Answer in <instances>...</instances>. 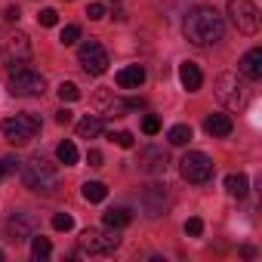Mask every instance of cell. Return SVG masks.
Listing matches in <instances>:
<instances>
[{"mask_svg": "<svg viewBox=\"0 0 262 262\" xmlns=\"http://www.w3.org/2000/svg\"><path fill=\"white\" fill-rule=\"evenodd\" d=\"M129 222H133L129 207H111V210L105 213V225H108V228H123V225H129Z\"/></svg>", "mask_w": 262, "mask_h": 262, "instance_id": "18", "label": "cell"}, {"mask_svg": "<svg viewBox=\"0 0 262 262\" xmlns=\"http://www.w3.org/2000/svg\"><path fill=\"white\" fill-rule=\"evenodd\" d=\"M37 22H40L43 28H53V25L59 22V13H56L53 7H47V10H40V16H37Z\"/></svg>", "mask_w": 262, "mask_h": 262, "instance_id": "27", "label": "cell"}, {"mask_svg": "<svg viewBox=\"0 0 262 262\" xmlns=\"http://www.w3.org/2000/svg\"><path fill=\"white\" fill-rule=\"evenodd\" d=\"M22 176H25V185L31 188V191H53L56 185H59V170H56V164H50L43 155H34L25 167H22Z\"/></svg>", "mask_w": 262, "mask_h": 262, "instance_id": "2", "label": "cell"}, {"mask_svg": "<svg viewBox=\"0 0 262 262\" xmlns=\"http://www.w3.org/2000/svg\"><path fill=\"white\" fill-rule=\"evenodd\" d=\"M86 16H90L93 22H99V19H105V7H102V4H90V7H86Z\"/></svg>", "mask_w": 262, "mask_h": 262, "instance_id": "33", "label": "cell"}, {"mask_svg": "<svg viewBox=\"0 0 262 262\" xmlns=\"http://www.w3.org/2000/svg\"><path fill=\"white\" fill-rule=\"evenodd\" d=\"M7 90H10L13 96H40V93L47 90V80H43V74L34 71V68H16V71H10V77H7Z\"/></svg>", "mask_w": 262, "mask_h": 262, "instance_id": "7", "label": "cell"}, {"mask_svg": "<svg viewBox=\"0 0 262 262\" xmlns=\"http://www.w3.org/2000/svg\"><path fill=\"white\" fill-rule=\"evenodd\" d=\"M0 129H4L7 142L25 145V142H31V139L40 133V120H37L34 114H16V117H7L4 123H0Z\"/></svg>", "mask_w": 262, "mask_h": 262, "instance_id": "5", "label": "cell"}, {"mask_svg": "<svg viewBox=\"0 0 262 262\" xmlns=\"http://www.w3.org/2000/svg\"><path fill=\"white\" fill-rule=\"evenodd\" d=\"M114 80H117L120 90H139V86L145 83V68H142V65H126V68L117 71Z\"/></svg>", "mask_w": 262, "mask_h": 262, "instance_id": "12", "label": "cell"}, {"mask_svg": "<svg viewBox=\"0 0 262 262\" xmlns=\"http://www.w3.org/2000/svg\"><path fill=\"white\" fill-rule=\"evenodd\" d=\"M77 62H80V68H83L86 74H105V71H108V53H105V47H102L99 40L80 43Z\"/></svg>", "mask_w": 262, "mask_h": 262, "instance_id": "10", "label": "cell"}, {"mask_svg": "<svg viewBox=\"0 0 262 262\" xmlns=\"http://www.w3.org/2000/svg\"><path fill=\"white\" fill-rule=\"evenodd\" d=\"M216 99L231 111H244L247 102H250V93H247V86H244V80L237 74L225 71V74L216 77Z\"/></svg>", "mask_w": 262, "mask_h": 262, "instance_id": "3", "label": "cell"}, {"mask_svg": "<svg viewBox=\"0 0 262 262\" xmlns=\"http://www.w3.org/2000/svg\"><path fill=\"white\" fill-rule=\"evenodd\" d=\"M117 244H120L117 228H111V231L86 228V231L77 237V253H83V256H108V253L117 250Z\"/></svg>", "mask_w": 262, "mask_h": 262, "instance_id": "4", "label": "cell"}, {"mask_svg": "<svg viewBox=\"0 0 262 262\" xmlns=\"http://www.w3.org/2000/svg\"><path fill=\"white\" fill-rule=\"evenodd\" d=\"M167 207V185H148L145 188V210L151 216H161Z\"/></svg>", "mask_w": 262, "mask_h": 262, "instance_id": "15", "label": "cell"}, {"mask_svg": "<svg viewBox=\"0 0 262 262\" xmlns=\"http://www.w3.org/2000/svg\"><path fill=\"white\" fill-rule=\"evenodd\" d=\"M19 16H22L19 7H10V10H7V22H19Z\"/></svg>", "mask_w": 262, "mask_h": 262, "instance_id": "36", "label": "cell"}, {"mask_svg": "<svg viewBox=\"0 0 262 262\" xmlns=\"http://www.w3.org/2000/svg\"><path fill=\"white\" fill-rule=\"evenodd\" d=\"M0 259H4V250H0Z\"/></svg>", "mask_w": 262, "mask_h": 262, "instance_id": "38", "label": "cell"}, {"mask_svg": "<svg viewBox=\"0 0 262 262\" xmlns=\"http://www.w3.org/2000/svg\"><path fill=\"white\" fill-rule=\"evenodd\" d=\"M0 59H4L7 65H22L31 59V40L25 31H10L4 34V40H0Z\"/></svg>", "mask_w": 262, "mask_h": 262, "instance_id": "9", "label": "cell"}, {"mask_svg": "<svg viewBox=\"0 0 262 262\" xmlns=\"http://www.w3.org/2000/svg\"><path fill=\"white\" fill-rule=\"evenodd\" d=\"M7 228H10L13 241H28V237H34V216H28V213H16V216L7 222Z\"/></svg>", "mask_w": 262, "mask_h": 262, "instance_id": "13", "label": "cell"}, {"mask_svg": "<svg viewBox=\"0 0 262 262\" xmlns=\"http://www.w3.org/2000/svg\"><path fill=\"white\" fill-rule=\"evenodd\" d=\"M204 129H207L210 136H231L234 123H231L228 114H210V117L204 120Z\"/></svg>", "mask_w": 262, "mask_h": 262, "instance_id": "17", "label": "cell"}, {"mask_svg": "<svg viewBox=\"0 0 262 262\" xmlns=\"http://www.w3.org/2000/svg\"><path fill=\"white\" fill-rule=\"evenodd\" d=\"M99 133H102V120L93 117V114L77 123V136H80V139H93V136H99Z\"/></svg>", "mask_w": 262, "mask_h": 262, "instance_id": "21", "label": "cell"}, {"mask_svg": "<svg viewBox=\"0 0 262 262\" xmlns=\"http://www.w3.org/2000/svg\"><path fill=\"white\" fill-rule=\"evenodd\" d=\"M80 194H83V201H90V204H102V201L108 198V188H105V182H83V185H80Z\"/></svg>", "mask_w": 262, "mask_h": 262, "instance_id": "19", "label": "cell"}, {"mask_svg": "<svg viewBox=\"0 0 262 262\" xmlns=\"http://www.w3.org/2000/svg\"><path fill=\"white\" fill-rule=\"evenodd\" d=\"M59 99H62V102H77V99H80V90H77V83H71V80L59 83Z\"/></svg>", "mask_w": 262, "mask_h": 262, "instance_id": "25", "label": "cell"}, {"mask_svg": "<svg viewBox=\"0 0 262 262\" xmlns=\"http://www.w3.org/2000/svg\"><path fill=\"white\" fill-rule=\"evenodd\" d=\"M59 40H62L65 47H68V43H74V40H80V28H77V25H65V28H62V34H59Z\"/></svg>", "mask_w": 262, "mask_h": 262, "instance_id": "28", "label": "cell"}, {"mask_svg": "<svg viewBox=\"0 0 262 262\" xmlns=\"http://www.w3.org/2000/svg\"><path fill=\"white\" fill-rule=\"evenodd\" d=\"M213 170H216V164H213L210 155H204V151H188V155L179 161L182 179H185V182H194V185L210 182V179H213Z\"/></svg>", "mask_w": 262, "mask_h": 262, "instance_id": "6", "label": "cell"}, {"mask_svg": "<svg viewBox=\"0 0 262 262\" xmlns=\"http://www.w3.org/2000/svg\"><path fill=\"white\" fill-rule=\"evenodd\" d=\"M167 139H170V145H185V142H191V126H188V123H176V126H170Z\"/></svg>", "mask_w": 262, "mask_h": 262, "instance_id": "22", "label": "cell"}, {"mask_svg": "<svg viewBox=\"0 0 262 262\" xmlns=\"http://www.w3.org/2000/svg\"><path fill=\"white\" fill-rule=\"evenodd\" d=\"M111 142H117L120 148H133V145H136L133 133H126V129H120V133H114V136H111Z\"/></svg>", "mask_w": 262, "mask_h": 262, "instance_id": "29", "label": "cell"}, {"mask_svg": "<svg viewBox=\"0 0 262 262\" xmlns=\"http://www.w3.org/2000/svg\"><path fill=\"white\" fill-rule=\"evenodd\" d=\"M179 80H182V86H185L188 93H198L201 83H204V74H201V68H198L194 62H182V65H179Z\"/></svg>", "mask_w": 262, "mask_h": 262, "instance_id": "16", "label": "cell"}, {"mask_svg": "<svg viewBox=\"0 0 262 262\" xmlns=\"http://www.w3.org/2000/svg\"><path fill=\"white\" fill-rule=\"evenodd\" d=\"M142 129H145V133H148V136H158V133H161V117H155V114H148V117L142 120Z\"/></svg>", "mask_w": 262, "mask_h": 262, "instance_id": "30", "label": "cell"}, {"mask_svg": "<svg viewBox=\"0 0 262 262\" xmlns=\"http://www.w3.org/2000/svg\"><path fill=\"white\" fill-rule=\"evenodd\" d=\"M201 231H204V222H201L198 216H191V219L185 222V234H191V237H201Z\"/></svg>", "mask_w": 262, "mask_h": 262, "instance_id": "31", "label": "cell"}, {"mask_svg": "<svg viewBox=\"0 0 262 262\" xmlns=\"http://www.w3.org/2000/svg\"><path fill=\"white\" fill-rule=\"evenodd\" d=\"M182 31H185V40H188V43H194V47H210V43L222 40L225 22H222V16H219L213 7H194V10L185 16Z\"/></svg>", "mask_w": 262, "mask_h": 262, "instance_id": "1", "label": "cell"}, {"mask_svg": "<svg viewBox=\"0 0 262 262\" xmlns=\"http://www.w3.org/2000/svg\"><path fill=\"white\" fill-rule=\"evenodd\" d=\"M0 173H19V161L16 158H0Z\"/></svg>", "mask_w": 262, "mask_h": 262, "instance_id": "32", "label": "cell"}, {"mask_svg": "<svg viewBox=\"0 0 262 262\" xmlns=\"http://www.w3.org/2000/svg\"><path fill=\"white\" fill-rule=\"evenodd\" d=\"M241 256H247V259H250V256H256V250H253V247H241Z\"/></svg>", "mask_w": 262, "mask_h": 262, "instance_id": "37", "label": "cell"}, {"mask_svg": "<svg viewBox=\"0 0 262 262\" xmlns=\"http://www.w3.org/2000/svg\"><path fill=\"white\" fill-rule=\"evenodd\" d=\"M86 161H90V167H102V151L90 148V151H86Z\"/></svg>", "mask_w": 262, "mask_h": 262, "instance_id": "34", "label": "cell"}, {"mask_svg": "<svg viewBox=\"0 0 262 262\" xmlns=\"http://www.w3.org/2000/svg\"><path fill=\"white\" fill-rule=\"evenodd\" d=\"M228 19L241 34L259 31V10H256L253 0H228Z\"/></svg>", "mask_w": 262, "mask_h": 262, "instance_id": "8", "label": "cell"}, {"mask_svg": "<svg viewBox=\"0 0 262 262\" xmlns=\"http://www.w3.org/2000/svg\"><path fill=\"white\" fill-rule=\"evenodd\" d=\"M237 68H241V74H244L247 80H259V77H262V50L256 47V50L244 53V59L237 62Z\"/></svg>", "mask_w": 262, "mask_h": 262, "instance_id": "14", "label": "cell"}, {"mask_svg": "<svg viewBox=\"0 0 262 262\" xmlns=\"http://www.w3.org/2000/svg\"><path fill=\"white\" fill-rule=\"evenodd\" d=\"M56 123H62V126H68V123H71V111H68V108H62V111H56Z\"/></svg>", "mask_w": 262, "mask_h": 262, "instance_id": "35", "label": "cell"}, {"mask_svg": "<svg viewBox=\"0 0 262 262\" xmlns=\"http://www.w3.org/2000/svg\"><path fill=\"white\" fill-rule=\"evenodd\" d=\"M56 158H59L65 167H74L80 155H77V145H74V142H59V148H56Z\"/></svg>", "mask_w": 262, "mask_h": 262, "instance_id": "23", "label": "cell"}, {"mask_svg": "<svg viewBox=\"0 0 262 262\" xmlns=\"http://www.w3.org/2000/svg\"><path fill=\"white\" fill-rule=\"evenodd\" d=\"M247 185H250V182H247L244 173H228V176H225V191H228L231 198H244V194H247Z\"/></svg>", "mask_w": 262, "mask_h": 262, "instance_id": "20", "label": "cell"}, {"mask_svg": "<svg viewBox=\"0 0 262 262\" xmlns=\"http://www.w3.org/2000/svg\"><path fill=\"white\" fill-rule=\"evenodd\" d=\"M50 253H53L50 237H34V241H31V256H34V259H50Z\"/></svg>", "mask_w": 262, "mask_h": 262, "instance_id": "24", "label": "cell"}, {"mask_svg": "<svg viewBox=\"0 0 262 262\" xmlns=\"http://www.w3.org/2000/svg\"><path fill=\"white\" fill-rule=\"evenodd\" d=\"M139 170L142 173H151V176H158V173H164L167 170V155L161 151V148H142L139 151Z\"/></svg>", "mask_w": 262, "mask_h": 262, "instance_id": "11", "label": "cell"}, {"mask_svg": "<svg viewBox=\"0 0 262 262\" xmlns=\"http://www.w3.org/2000/svg\"><path fill=\"white\" fill-rule=\"evenodd\" d=\"M53 228H56V231H71V228H74V219H71L68 213H56V216H53Z\"/></svg>", "mask_w": 262, "mask_h": 262, "instance_id": "26", "label": "cell"}, {"mask_svg": "<svg viewBox=\"0 0 262 262\" xmlns=\"http://www.w3.org/2000/svg\"><path fill=\"white\" fill-rule=\"evenodd\" d=\"M0 176H4V173H0Z\"/></svg>", "mask_w": 262, "mask_h": 262, "instance_id": "39", "label": "cell"}]
</instances>
